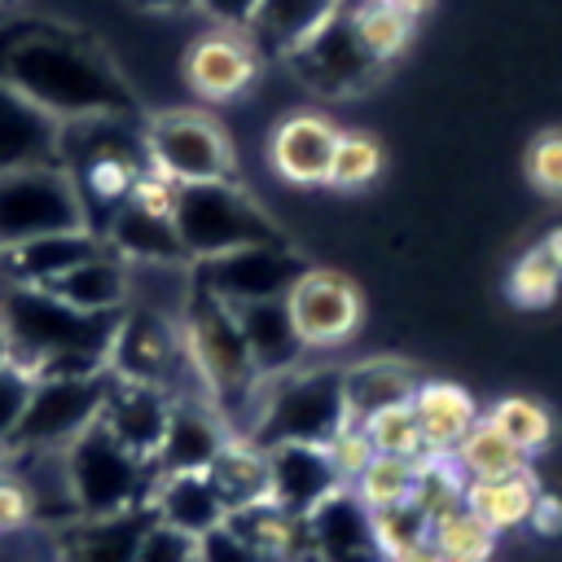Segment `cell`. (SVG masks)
<instances>
[{
  "label": "cell",
  "mask_w": 562,
  "mask_h": 562,
  "mask_svg": "<svg viewBox=\"0 0 562 562\" xmlns=\"http://www.w3.org/2000/svg\"><path fill=\"white\" fill-rule=\"evenodd\" d=\"M119 316L79 312L40 285H0V321L9 329L13 364L40 378H88L110 369Z\"/></svg>",
  "instance_id": "cell-1"
},
{
  "label": "cell",
  "mask_w": 562,
  "mask_h": 562,
  "mask_svg": "<svg viewBox=\"0 0 562 562\" xmlns=\"http://www.w3.org/2000/svg\"><path fill=\"white\" fill-rule=\"evenodd\" d=\"M4 83H13L35 105H44L53 119H66V114L70 119H110V114L127 110V92L110 75V66L61 35L22 40L9 57Z\"/></svg>",
  "instance_id": "cell-2"
},
{
  "label": "cell",
  "mask_w": 562,
  "mask_h": 562,
  "mask_svg": "<svg viewBox=\"0 0 562 562\" xmlns=\"http://www.w3.org/2000/svg\"><path fill=\"white\" fill-rule=\"evenodd\" d=\"M66 479H70L75 509L83 518H119V514H132L140 501L149 505L158 470L132 448H123L97 417L66 448Z\"/></svg>",
  "instance_id": "cell-3"
},
{
  "label": "cell",
  "mask_w": 562,
  "mask_h": 562,
  "mask_svg": "<svg viewBox=\"0 0 562 562\" xmlns=\"http://www.w3.org/2000/svg\"><path fill=\"white\" fill-rule=\"evenodd\" d=\"M176 237L184 259H215L241 246H285L281 228L233 184H184L176 206Z\"/></svg>",
  "instance_id": "cell-4"
},
{
  "label": "cell",
  "mask_w": 562,
  "mask_h": 562,
  "mask_svg": "<svg viewBox=\"0 0 562 562\" xmlns=\"http://www.w3.org/2000/svg\"><path fill=\"white\" fill-rule=\"evenodd\" d=\"M88 206L75 176L57 162L0 171V255L40 237L83 233Z\"/></svg>",
  "instance_id": "cell-5"
},
{
  "label": "cell",
  "mask_w": 562,
  "mask_h": 562,
  "mask_svg": "<svg viewBox=\"0 0 562 562\" xmlns=\"http://www.w3.org/2000/svg\"><path fill=\"white\" fill-rule=\"evenodd\" d=\"M338 426H347L342 373L338 369H307V373H281L277 386H263L250 439L259 448L325 443Z\"/></svg>",
  "instance_id": "cell-6"
},
{
  "label": "cell",
  "mask_w": 562,
  "mask_h": 562,
  "mask_svg": "<svg viewBox=\"0 0 562 562\" xmlns=\"http://www.w3.org/2000/svg\"><path fill=\"white\" fill-rule=\"evenodd\" d=\"M145 162L176 184H220L233 180V140L228 132L198 110H167L140 132Z\"/></svg>",
  "instance_id": "cell-7"
},
{
  "label": "cell",
  "mask_w": 562,
  "mask_h": 562,
  "mask_svg": "<svg viewBox=\"0 0 562 562\" xmlns=\"http://www.w3.org/2000/svg\"><path fill=\"white\" fill-rule=\"evenodd\" d=\"M110 391V373L88 378H40L31 386V404L22 413V426L9 448L22 452H61L70 448L97 417Z\"/></svg>",
  "instance_id": "cell-8"
},
{
  "label": "cell",
  "mask_w": 562,
  "mask_h": 562,
  "mask_svg": "<svg viewBox=\"0 0 562 562\" xmlns=\"http://www.w3.org/2000/svg\"><path fill=\"white\" fill-rule=\"evenodd\" d=\"M285 312L307 351L342 347L364 321V294L351 277L334 268H303L285 290Z\"/></svg>",
  "instance_id": "cell-9"
},
{
  "label": "cell",
  "mask_w": 562,
  "mask_h": 562,
  "mask_svg": "<svg viewBox=\"0 0 562 562\" xmlns=\"http://www.w3.org/2000/svg\"><path fill=\"white\" fill-rule=\"evenodd\" d=\"M303 272L299 255L290 246H241L215 259H198V290L211 299L241 307V303H263V299H285L294 277Z\"/></svg>",
  "instance_id": "cell-10"
},
{
  "label": "cell",
  "mask_w": 562,
  "mask_h": 562,
  "mask_svg": "<svg viewBox=\"0 0 562 562\" xmlns=\"http://www.w3.org/2000/svg\"><path fill=\"white\" fill-rule=\"evenodd\" d=\"M351 4H342L325 26H316L299 48L285 53V61L294 66V75L316 88V92H329V97H347V92H360L364 83L378 79V61L360 48L356 31H351Z\"/></svg>",
  "instance_id": "cell-11"
},
{
  "label": "cell",
  "mask_w": 562,
  "mask_h": 562,
  "mask_svg": "<svg viewBox=\"0 0 562 562\" xmlns=\"http://www.w3.org/2000/svg\"><path fill=\"white\" fill-rule=\"evenodd\" d=\"M180 70L198 101H233L259 79V44L246 26H211L184 48Z\"/></svg>",
  "instance_id": "cell-12"
},
{
  "label": "cell",
  "mask_w": 562,
  "mask_h": 562,
  "mask_svg": "<svg viewBox=\"0 0 562 562\" xmlns=\"http://www.w3.org/2000/svg\"><path fill=\"white\" fill-rule=\"evenodd\" d=\"M171 404H176V395L154 386V382L110 378V391H105V404H101V426L123 448H132L136 457H145L154 465V457L162 448V435H167V422H171Z\"/></svg>",
  "instance_id": "cell-13"
},
{
  "label": "cell",
  "mask_w": 562,
  "mask_h": 562,
  "mask_svg": "<svg viewBox=\"0 0 562 562\" xmlns=\"http://www.w3.org/2000/svg\"><path fill=\"white\" fill-rule=\"evenodd\" d=\"M268 474H272V501L294 518H307L334 492L347 487L338 479L325 443H272L268 448Z\"/></svg>",
  "instance_id": "cell-14"
},
{
  "label": "cell",
  "mask_w": 562,
  "mask_h": 562,
  "mask_svg": "<svg viewBox=\"0 0 562 562\" xmlns=\"http://www.w3.org/2000/svg\"><path fill=\"white\" fill-rule=\"evenodd\" d=\"M338 132L329 114L316 110H299L290 119H281L268 136V162L285 184H325L329 180V162H334V145Z\"/></svg>",
  "instance_id": "cell-15"
},
{
  "label": "cell",
  "mask_w": 562,
  "mask_h": 562,
  "mask_svg": "<svg viewBox=\"0 0 562 562\" xmlns=\"http://www.w3.org/2000/svg\"><path fill=\"white\" fill-rule=\"evenodd\" d=\"M228 443V426L215 413V404L206 395H176L171 404V422L162 435V448L154 457L158 474H184V470H206L220 448Z\"/></svg>",
  "instance_id": "cell-16"
},
{
  "label": "cell",
  "mask_w": 562,
  "mask_h": 562,
  "mask_svg": "<svg viewBox=\"0 0 562 562\" xmlns=\"http://www.w3.org/2000/svg\"><path fill=\"white\" fill-rule=\"evenodd\" d=\"M57 136L61 119H53L44 105H35L31 97L0 79V171L48 167L61 145Z\"/></svg>",
  "instance_id": "cell-17"
},
{
  "label": "cell",
  "mask_w": 562,
  "mask_h": 562,
  "mask_svg": "<svg viewBox=\"0 0 562 562\" xmlns=\"http://www.w3.org/2000/svg\"><path fill=\"white\" fill-rule=\"evenodd\" d=\"M303 540L321 562H373L382 558L369 531V509L351 492H334L321 509L303 518Z\"/></svg>",
  "instance_id": "cell-18"
},
{
  "label": "cell",
  "mask_w": 562,
  "mask_h": 562,
  "mask_svg": "<svg viewBox=\"0 0 562 562\" xmlns=\"http://www.w3.org/2000/svg\"><path fill=\"white\" fill-rule=\"evenodd\" d=\"M149 514L198 540L228 518V505L220 501L206 470H184V474H158L149 492Z\"/></svg>",
  "instance_id": "cell-19"
},
{
  "label": "cell",
  "mask_w": 562,
  "mask_h": 562,
  "mask_svg": "<svg viewBox=\"0 0 562 562\" xmlns=\"http://www.w3.org/2000/svg\"><path fill=\"white\" fill-rule=\"evenodd\" d=\"M53 299L79 307V312H97V316H114L123 312L127 294H132V281H127V268H123V255H114L110 246H101L97 255L79 259L75 268H66L61 277H53L48 285Z\"/></svg>",
  "instance_id": "cell-20"
},
{
  "label": "cell",
  "mask_w": 562,
  "mask_h": 562,
  "mask_svg": "<svg viewBox=\"0 0 562 562\" xmlns=\"http://www.w3.org/2000/svg\"><path fill=\"white\" fill-rule=\"evenodd\" d=\"M413 417L422 426V443L426 452H457V443L470 435V426L479 422V404L465 386L448 382V378H426L413 386L408 395Z\"/></svg>",
  "instance_id": "cell-21"
},
{
  "label": "cell",
  "mask_w": 562,
  "mask_h": 562,
  "mask_svg": "<svg viewBox=\"0 0 562 562\" xmlns=\"http://www.w3.org/2000/svg\"><path fill=\"white\" fill-rule=\"evenodd\" d=\"M237 325H241V338L255 356V369L259 378H277V373H290L299 364V356L307 351L290 312H285V299H263V303H241L233 307Z\"/></svg>",
  "instance_id": "cell-22"
},
{
  "label": "cell",
  "mask_w": 562,
  "mask_h": 562,
  "mask_svg": "<svg viewBox=\"0 0 562 562\" xmlns=\"http://www.w3.org/2000/svg\"><path fill=\"white\" fill-rule=\"evenodd\" d=\"M220 501L228 505V514L259 505L272 496V474H268V448H259L255 439L228 435V443L220 448V457L206 465Z\"/></svg>",
  "instance_id": "cell-23"
},
{
  "label": "cell",
  "mask_w": 562,
  "mask_h": 562,
  "mask_svg": "<svg viewBox=\"0 0 562 562\" xmlns=\"http://www.w3.org/2000/svg\"><path fill=\"white\" fill-rule=\"evenodd\" d=\"M105 246L123 259H140V263H180L184 246L176 237V220H158L145 215L136 206H114L110 224H105Z\"/></svg>",
  "instance_id": "cell-24"
},
{
  "label": "cell",
  "mask_w": 562,
  "mask_h": 562,
  "mask_svg": "<svg viewBox=\"0 0 562 562\" xmlns=\"http://www.w3.org/2000/svg\"><path fill=\"white\" fill-rule=\"evenodd\" d=\"M342 4L351 0H259L255 18H250V40L277 48L281 57L290 48H299L316 26H325Z\"/></svg>",
  "instance_id": "cell-25"
},
{
  "label": "cell",
  "mask_w": 562,
  "mask_h": 562,
  "mask_svg": "<svg viewBox=\"0 0 562 562\" xmlns=\"http://www.w3.org/2000/svg\"><path fill=\"white\" fill-rule=\"evenodd\" d=\"M540 496V483L531 470H514L501 479H470L465 483V509L479 514L496 536L514 531L531 518V505Z\"/></svg>",
  "instance_id": "cell-26"
},
{
  "label": "cell",
  "mask_w": 562,
  "mask_h": 562,
  "mask_svg": "<svg viewBox=\"0 0 562 562\" xmlns=\"http://www.w3.org/2000/svg\"><path fill=\"white\" fill-rule=\"evenodd\" d=\"M417 382H422V378H413V373H408L404 364H395V360H364V364L347 369V373H342L347 422H364L369 413L408 400Z\"/></svg>",
  "instance_id": "cell-27"
},
{
  "label": "cell",
  "mask_w": 562,
  "mask_h": 562,
  "mask_svg": "<svg viewBox=\"0 0 562 562\" xmlns=\"http://www.w3.org/2000/svg\"><path fill=\"white\" fill-rule=\"evenodd\" d=\"M347 13H351V31H356L360 48H364L378 66L395 61V57L408 48V40H413V22H417V18H408V13L395 9L391 0H351Z\"/></svg>",
  "instance_id": "cell-28"
},
{
  "label": "cell",
  "mask_w": 562,
  "mask_h": 562,
  "mask_svg": "<svg viewBox=\"0 0 562 562\" xmlns=\"http://www.w3.org/2000/svg\"><path fill=\"white\" fill-rule=\"evenodd\" d=\"M426 544L439 553V562H492V553H496V531H492L479 514H470V509L461 505V509L439 514V518L430 522Z\"/></svg>",
  "instance_id": "cell-29"
},
{
  "label": "cell",
  "mask_w": 562,
  "mask_h": 562,
  "mask_svg": "<svg viewBox=\"0 0 562 562\" xmlns=\"http://www.w3.org/2000/svg\"><path fill=\"white\" fill-rule=\"evenodd\" d=\"M465 470L457 465L452 452H422L417 457V479H413V501L422 514L435 522L439 514H452L465 505Z\"/></svg>",
  "instance_id": "cell-30"
},
{
  "label": "cell",
  "mask_w": 562,
  "mask_h": 562,
  "mask_svg": "<svg viewBox=\"0 0 562 562\" xmlns=\"http://www.w3.org/2000/svg\"><path fill=\"white\" fill-rule=\"evenodd\" d=\"M487 422L522 457H536V452H544L553 443V413L540 400H531V395H505V400H496L492 413H487Z\"/></svg>",
  "instance_id": "cell-31"
},
{
  "label": "cell",
  "mask_w": 562,
  "mask_h": 562,
  "mask_svg": "<svg viewBox=\"0 0 562 562\" xmlns=\"http://www.w3.org/2000/svg\"><path fill=\"white\" fill-rule=\"evenodd\" d=\"M457 465L465 470V479H501V474H514V470H527V457L487 422L479 417L470 426V435L457 443Z\"/></svg>",
  "instance_id": "cell-32"
},
{
  "label": "cell",
  "mask_w": 562,
  "mask_h": 562,
  "mask_svg": "<svg viewBox=\"0 0 562 562\" xmlns=\"http://www.w3.org/2000/svg\"><path fill=\"white\" fill-rule=\"evenodd\" d=\"M386 167V154H382V140L373 132H338V145H334V162H329V189H342V193H356V189H369Z\"/></svg>",
  "instance_id": "cell-33"
},
{
  "label": "cell",
  "mask_w": 562,
  "mask_h": 562,
  "mask_svg": "<svg viewBox=\"0 0 562 562\" xmlns=\"http://www.w3.org/2000/svg\"><path fill=\"white\" fill-rule=\"evenodd\" d=\"M145 522H149V518H145ZM145 522H136V514L88 518V527L79 531V540H75V549L66 553V562H132Z\"/></svg>",
  "instance_id": "cell-34"
},
{
  "label": "cell",
  "mask_w": 562,
  "mask_h": 562,
  "mask_svg": "<svg viewBox=\"0 0 562 562\" xmlns=\"http://www.w3.org/2000/svg\"><path fill=\"white\" fill-rule=\"evenodd\" d=\"M413 479H417V457H373L356 479V501L369 514L404 505L413 501Z\"/></svg>",
  "instance_id": "cell-35"
},
{
  "label": "cell",
  "mask_w": 562,
  "mask_h": 562,
  "mask_svg": "<svg viewBox=\"0 0 562 562\" xmlns=\"http://www.w3.org/2000/svg\"><path fill=\"white\" fill-rule=\"evenodd\" d=\"M360 426L369 430V439H373L378 457H422V452H426V443H422V426H417V417H413V404H408V400H400V404H386V408L369 413Z\"/></svg>",
  "instance_id": "cell-36"
},
{
  "label": "cell",
  "mask_w": 562,
  "mask_h": 562,
  "mask_svg": "<svg viewBox=\"0 0 562 562\" xmlns=\"http://www.w3.org/2000/svg\"><path fill=\"white\" fill-rule=\"evenodd\" d=\"M369 531H373L378 553L391 558V553H404V549L426 544V536H430V518L422 514L417 501H404V505H391V509L369 514Z\"/></svg>",
  "instance_id": "cell-37"
},
{
  "label": "cell",
  "mask_w": 562,
  "mask_h": 562,
  "mask_svg": "<svg viewBox=\"0 0 562 562\" xmlns=\"http://www.w3.org/2000/svg\"><path fill=\"white\" fill-rule=\"evenodd\" d=\"M562 290V272L553 268V259L531 246L527 255H518V263L509 268V299L518 307H549Z\"/></svg>",
  "instance_id": "cell-38"
},
{
  "label": "cell",
  "mask_w": 562,
  "mask_h": 562,
  "mask_svg": "<svg viewBox=\"0 0 562 562\" xmlns=\"http://www.w3.org/2000/svg\"><path fill=\"white\" fill-rule=\"evenodd\" d=\"M325 448H329V461H334V470H338L342 483H356V479L364 474V465L378 457V448H373V439H369V430H364L360 422L338 426V430L325 439Z\"/></svg>",
  "instance_id": "cell-39"
},
{
  "label": "cell",
  "mask_w": 562,
  "mask_h": 562,
  "mask_svg": "<svg viewBox=\"0 0 562 562\" xmlns=\"http://www.w3.org/2000/svg\"><path fill=\"white\" fill-rule=\"evenodd\" d=\"M527 180L544 198H562V127H544L527 145Z\"/></svg>",
  "instance_id": "cell-40"
},
{
  "label": "cell",
  "mask_w": 562,
  "mask_h": 562,
  "mask_svg": "<svg viewBox=\"0 0 562 562\" xmlns=\"http://www.w3.org/2000/svg\"><path fill=\"white\" fill-rule=\"evenodd\" d=\"M193 553H198L193 536H184V531H176V527H167V522H158L149 514L140 540H136L132 562H193Z\"/></svg>",
  "instance_id": "cell-41"
},
{
  "label": "cell",
  "mask_w": 562,
  "mask_h": 562,
  "mask_svg": "<svg viewBox=\"0 0 562 562\" xmlns=\"http://www.w3.org/2000/svg\"><path fill=\"white\" fill-rule=\"evenodd\" d=\"M193 562H277V558L263 553L259 544H250L237 527L220 522V527H211L206 536H198V553H193Z\"/></svg>",
  "instance_id": "cell-42"
},
{
  "label": "cell",
  "mask_w": 562,
  "mask_h": 562,
  "mask_svg": "<svg viewBox=\"0 0 562 562\" xmlns=\"http://www.w3.org/2000/svg\"><path fill=\"white\" fill-rule=\"evenodd\" d=\"M31 386H35V378L22 373L18 364L0 369V452L13 443V435L22 426V413L31 404Z\"/></svg>",
  "instance_id": "cell-43"
},
{
  "label": "cell",
  "mask_w": 562,
  "mask_h": 562,
  "mask_svg": "<svg viewBox=\"0 0 562 562\" xmlns=\"http://www.w3.org/2000/svg\"><path fill=\"white\" fill-rule=\"evenodd\" d=\"M198 9H202L215 26H250L259 0H198Z\"/></svg>",
  "instance_id": "cell-44"
},
{
  "label": "cell",
  "mask_w": 562,
  "mask_h": 562,
  "mask_svg": "<svg viewBox=\"0 0 562 562\" xmlns=\"http://www.w3.org/2000/svg\"><path fill=\"white\" fill-rule=\"evenodd\" d=\"M527 527H536L540 536H558V531H562V501H558V496H549V492H540V496H536V505H531Z\"/></svg>",
  "instance_id": "cell-45"
},
{
  "label": "cell",
  "mask_w": 562,
  "mask_h": 562,
  "mask_svg": "<svg viewBox=\"0 0 562 562\" xmlns=\"http://www.w3.org/2000/svg\"><path fill=\"white\" fill-rule=\"evenodd\" d=\"M540 250H544V255L553 259V268L562 272V224H558V228H549V233L540 237Z\"/></svg>",
  "instance_id": "cell-46"
},
{
  "label": "cell",
  "mask_w": 562,
  "mask_h": 562,
  "mask_svg": "<svg viewBox=\"0 0 562 562\" xmlns=\"http://www.w3.org/2000/svg\"><path fill=\"white\" fill-rule=\"evenodd\" d=\"M382 562H439V553L430 544H417V549H404V553H391Z\"/></svg>",
  "instance_id": "cell-47"
},
{
  "label": "cell",
  "mask_w": 562,
  "mask_h": 562,
  "mask_svg": "<svg viewBox=\"0 0 562 562\" xmlns=\"http://www.w3.org/2000/svg\"><path fill=\"white\" fill-rule=\"evenodd\" d=\"M140 9H158V13H180V9H198V0H136Z\"/></svg>",
  "instance_id": "cell-48"
},
{
  "label": "cell",
  "mask_w": 562,
  "mask_h": 562,
  "mask_svg": "<svg viewBox=\"0 0 562 562\" xmlns=\"http://www.w3.org/2000/svg\"><path fill=\"white\" fill-rule=\"evenodd\" d=\"M391 4H395V9H404L408 18H422V13H426L435 0H391Z\"/></svg>",
  "instance_id": "cell-49"
},
{
  "label": "cell",
  "mask_w": 562,
  "mask_h": 562,
  "mask_svg": "<svg viewBox=\"0 0 562 562\" xmlns=\"http://www.w3.org/2000/svg\"><path fill=\"white\" fill-rule=\"evenodd\" d=\"M9 364H13V347H9V329L0 321V369H9Z\"/></svg>",
  "instance_id": "cell-50"
}]
</instances>
